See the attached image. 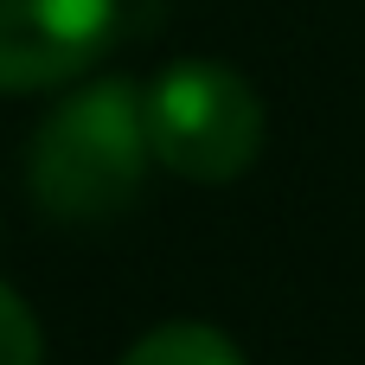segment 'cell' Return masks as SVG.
<instances>
[{"instance_id":"cell-1","label":"cell","mask_w":365,"mask_h":365,"mask_svg":"<svg viewBox=\"0 0 365 365\" xmlns=\"http://www.w3.org/2000/svg\"><path fill=\"white\" fill-rule=\"evenodd\" d=\"M154 167L135 77H90L64 90L26 148V192L51 225H109L141 199Z\"/></svg>"},{"instance_id":"cell-2","label":"cell","mask_w":365,"mask_h":365,"mask_svg":"<svg viewBox=\"0 0 365 365\" xmlns=\"http://www.w3.org/2000/svg\"><path fill=\"white\" fill-rule=\"evenodd\" d=\"M148 148L154 167L192 180V186H225L244 180L263 154V96L244 71L218 58H173L148 90Z\"/></svg>"},{"instance_id":"cell-3","label":"cell","mask_w":365,"mask_h":365,"mask_svg":"<svg viewBox=\"0 0 365 365\" xmlns=\"http://www.w3.org/2000/svg\"><path fill=\"white\" fill-rule=\"evenodd\" d=\"M115 38V0H0V96L77 83Z\"/></svg>"},{"instance_id":"cell-5","label":"cell","mask_w":365,"mask_h":365,"mask_svg":"<svg viewBox=\"0 0 365 365\" xmlns=\"http://www.w3.org/2000/svg\"><path fill=\"white\" fill-rule=\"evenodd\" d=\"M0 365H45V327L13 282H0Z\"/></svg>"},{"instance_id":"cell-4","label":"cell","mask_w":365,"mask_h":365,"mask_svg":"<svg viewBox=\"0 0 365 365\" xmlns=\"http://www.w3.org/2000/svg\"><path fill=\"white\" fill-rule=\"evenodd\" d=\"M115 365H244L237 340L225 327H205V321H160L148 327Z\"/></svg>"}]
</instances>
